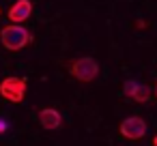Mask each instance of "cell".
Wrapping results in <instances>:
<instances>
[{
  "instance_id": "6",
  "label": "cell",
  "mask_w": 157,
  "mask_h": 146,
  "mask_svg": "<svg viewBox=\"0 0 157 146\" xmlns=\"http://www.w3.org/2000/svg\"><path fill=\"white\" fill-rule=\"evenodd\" d=\"M33 13V2L30 0H17V2L9 9V20L11 24H24Z\"/></svg>"
},
{
  "instance_id": "5",
  "label": "cell",
  "mask_w": 157,
  "mask_h": 146,
  "mask_svg": "<svg viewBox=\"0 0 157 146\" xmlns=\"http://www.w3.org/2000/svg\"><path fill=\"white\" fill-rule=\"evenodd\" d=\"M123 92H125V97H129V99L136 101V103H146V101L151 99V90H148V86L138 84V82H133V80H127V82H125Z\"/></svg>"
},
{
  "instance_id": "3",
  "label": "cell",
  "mask_w": 157,
  "mask_h": 146,
  "mask_svg": "<svg viewBox=\"0 0 157 146\" xmlns=\"http://www.w3.org/2000/svg\"><path fill=\"white\" fill-rule=\"evenodd\" d=\"M0 95L11 103H22L26 95V80L22 77H5L0 82Z\"/></svg>"
},
{
  "instance_id": "2",
  "label": "cell",
  "mask_w": 157,
  "mask_h": 146,
  "mask_svg": "<svg viewBox=\"0 0 157 146\" xmlns=\"http://www.w3.org/2000/svg\"><path fill=\"white\" fill-rule=\"evenodd\" d=\"M69 73H71L78 82H93V80L99 75V65H97L95 58L82 56V58H75V60L69 65Z\"/></svg>"
},
{
  "instance_id": "8",
  "label": "cell",
  "mask_w": 157,
  "mask_h": 146,
  "mask_svg": "<svg viewBox=\"0 0 157 146\" xmlns=\"http://www.w3.org/2000/svg\"><path fill=\"white\" fill-rule=\"evenodd\" d=\"M9 129V125L5 122V120H0V133H2V131H7Z\"/></svg>"
},
{
  "instance_id": "1",
  "label": "cell",
  "mask_w": 157,
  "mask_h": 146,
  "mask_svg": "<svg viewBox=\"0 0 157 146\" xmlns=\"http://www.w3.org/2000/svg\"><path fill=\"white\" fill-rule=\"evenodd\" d=\"M33 35L28 28H24L22 24H9L5 26L2 30H0V41H2V45L11 52H17L22 47H26L30 43Z\"/></svg>"
},
{
  "instance_id": "4",
  "label": "cell",
  "mask_w": 157,
  "mask_h": 146,
  "mask_svg": "<svg viewBox=\"0 0 157 146\" xmlns=\"http://www.w3.org/2000/svg\"><path fill=\"white\" fill-rule=\"evenodd\" d=\"M118 131H121V135L125 140H142L146 135V122L140 116H127L121 122Z\"/></svg>"
},
{
  "instance_id": "10",
  "label": "cell",
  "mask_w": 157,
  "mask_h": 146,
  "mask_svg": "<svg viewBox=\"0 0 157 146\" xmlns=\"http://www.w3.org/2000/svg\"><path fill=\"white\" fill-rule=\"evenodd\" d=\"M155 146H157V137H155Z\"/></svg>"
},
{
  "instance_id": "9",
  "label": "cell",
  "mask_w": 157,
  "mask_h": 146,
  "mask_svg": "<svg viewBox=\"0 0 157 146\" xmlns=\"http://www.w3.org/2000/svg\"><path fill=\"white\" fill-rule=\"evenodd\" d=\"M155 97H157V86H155Z\"/></svg>"
},
{
  "instance_id": "7",
  "label": "cell",
  "mask_w": 157,
  "mask_h": 146,
  "mask_svg": "<svg viewBox=\"0 0 157 146\" xmlns=\"http://www.w3.org/2000/svg\"><path fill=\"white\" fill-rule=\"evenodd\" d=\"M39 122H41V127H43V129L54 131V129H58V127H60L63 116H60V112H58V110H54V107H43V110H39Z\"/></svg>"
}]
</instances>
